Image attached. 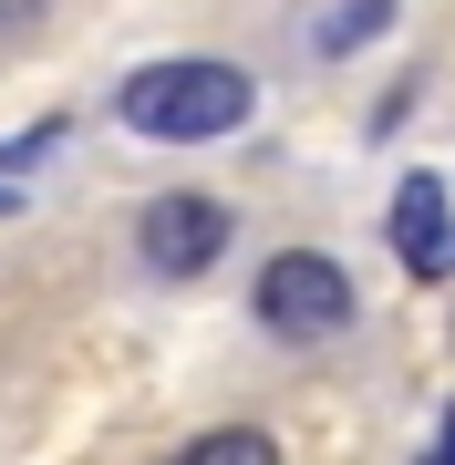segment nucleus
Listing matches in <instances>:
<instances>
[{"instance_id": "f257e3e1", "label": "nucleus", "mask_w": 455, "mask_h": 465, "mask_svg": "<svg viewBox=\"0 0 455 465\" xmlns=\"http://www.w3.org/2000/svg\"><path fill=\"white\" fill-rule=\"evenodd\" d=\"M249 104L259 84L238 63H218V52H176V63H135L124 73V94H114V114L155 134V145H218V134L249 124Z\"/></svg>"}, {"instance_id": "f03ea898", "label": "nucleus", "mask_w": 455, "mask_h": 465, "mask_svg": "<svg viewBox=\"0 0 455 465\" xmlns=\"http://www.w3.org/2000/svg\"><path fill=\"white\" fill-rule=\"evenodd\" d=\"M249 311L270 321L280 341H331V331H352L362 290H352V269H341V259H321V249H280L270 269H259Z\"/></svg>"}, {"instance_id": "7ed1b4c3", "label": "nucleus", "mask_w": 455, "mask_h": 465, "mask_svg": "<svg viewBox=\"0 0 455 465\" xmlns=\"http://www.w3.org/2000/svg\"><path fill=\"white\" fill-rule=\"evenodd\" d=\"M135 249H145V269H166V280H197V269L228 259V207L176 186V197H155V207L135 217Z\"/></svg>"}, {"instance_id": "20e7f679", "label": "nucleus", "mask_w": 455, "mask_h": 465, "mask_svg": "<svg viewBox=\"0 0 455 465\" xmlns=\"http://www.w3.org/2000/svg\"><path fill=\"white\" fill-rule=\"evenodd\" d=\"M393 259H404L414 280H455V197L435 176L393 186Z\"/></svg>"}, {"instance_id": "39448f33", "label": "nucleus", "mask_w": 455, "mask_h": 465, "mask_svg": "<svg viewBox=\"0 0 455 465\" xmlns=\"http://www.w3.org/2000/svg\"><path fill=\"white\" fill-rule=\"evenodd\" d=\"M176 465H280V445H270L259 424H218V434H197Z\"/></svg>"}, {"instance_id": "423d86ee", "label": "nucleus", "mask_w": 455, "mask_h": 465, "mask_svg": "<svg viewBox=\"0 0 455 465\" xmlns=\"http://www.w3.org/2000/svg\"><path fill=\"white\" fill-rule=\"evenodd\" d=\"M393 21V0H331V11H321V52H352V42H372Z\"/></svg>"}, {"instance_id": "0eeeda50", "label": "nucleus", "mask_w": 455, "mask_h": 465, "mask_svg": "<svg viewBox=\"0 0 455 465\" xmlns=\"http://www.w3.org/2000/svg\"><path fill=\"white\" fill-rule=\"evenodd\" d=\"M424 465H455V455H445V445H435V455H424Z\"/></svg>"}, {"instance_id": "6e6552de", "label": "nucleus", "mask_w": 455, "mask_h": 465, "mask_svg": "<svg viewBox=\"0 0 455 465\" xmlns=\"http://www.w3.org/2000/svg\"><path fill=\"white\" fill-rule=\"evenodd\" d=\"M445 455H455V445H445Z\"/></svg>"}]
</instances>
